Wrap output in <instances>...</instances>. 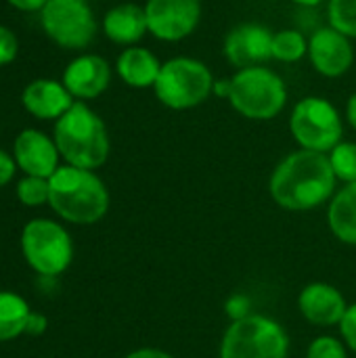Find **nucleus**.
Instances as JSON below:
<instances>
[{
  "label": "nucleus",
  "mask_w": 356,
  "mask_h": 358,
  "mask_svg": "<svg viewBox=\"0 0 356 358\" xmlns=\"http://www.w3.org/2000/svg\"><path fill=\"white\" fill-rule=\"evenodd\" d=\"M149 31L164 42H178L195 31L201 19V0H147Z\"/></svg>",
  "instance_id": "10"
},
{
  "label": "nucleus",
  "mask_w": 356,
  "mask_h": 358,
  "mask_svg": "<svg viewBox=\"0 0 356 358\" xmlns=\"http://www.w3.org/2000/svg\"><path fill=\"white\" fill-rule=\"evenodd\" d=\"M55 145L76 168L97 170L109 157V136L103 120L84 103H73L55 124Z\"/></svg>",
  "instance_id": "3"
},
{
  "label": "nucleus",
  "mask_w": 356,
  "mask_h": 358,
  "mask_svg": "<svg viewBox=\"0 0 356 358\" xmlns=\"http://www.w3.org/2000/svg\"><path fill=\"white\" fill-rule=\"evenodd\" d=\"M17 50H19L17 36L8 27L0 25V67L10 63L17 57Z\"/></svg>",
  "instance_id": "26"
},
{
  "label": "nucleus",
  "mask_w": 356,
  "mask_h": 358,
  "mask_svg": "<svg viewBox=\"0 0 356 358\" xmlns=\"http://www.w3.org/2000/svg\"><path fill=\"white\" fill-rule=\"evenodd\" d=\"M48 178L40 176H25L17 185V197L23 206H42L48 201Z\"/></svg>",
  "instance_id": "24"
},
{
  "label": "nucleus",
  "mask_w": 356,
  "mask_h": 358,
  "mask_svg": "<svg viewBox=\"0 0 356 358\" xmlns=\"http://www.w3.org/2000/svg\"><path fill=\"white\" fill-rule=\"evenodd\" d=\"M229 103L248 120H273L287 103V88L275 71L262 65L245 67L231 78Z\"/></svg>",
  "instance_id": "5"
},
{
  "label": "nucleus",
  "mask_w": 356,
  "mask_h": 358,
  "mask_svg": "<svg viewBox=\"0 0 356 358\" xmlns=\"http://www.w3.org/2000/svg\"><path fill=\"white\" fill-rule=\"evenodd\" d=\"M296 4H302V6H317V4H321L323 0H294Z\"/></svg>",
  "instance_id": "34"
},
{
  "label": "nucleus",
  "mask_w": 356,
  "mask_h": 358,
  "mask_svg": "<svg viewBox=\"0 0 356 358\" xmlns=\"http://www.w3.org/2000/svg\"><path fill=\"white\" fill-rule=\"evenodd\" d=\"M103 31L115 44L138 42L145 36V31H149L145 6H138L132 2L113 6L103 19Z\"/></svg>",
  "instance_id": "17"
},
{
  "label": "nucleus",
  "mask_w": 356,
  "mask_h": 358,
  "mask_svg": "<svg viewBox=\"0 0 356 358\" xmlns=\"http://www.w3.org/2000/svg\"><path fill=\"white\" fill-rule=\"evenodd\" d=\"M21 250L27 264L44 277L61 275L73 258L69 233L46 218H36L25 224L21 233Z\"/></svg>",
  "instance_id": "7"
},
{
  "label": "nucleus",
  "mask_w": 356,
  "mask_h": 358,
  "mask_svg": "<svg viewBox=\"0 0 356 358\" xmlns=\"http://www.w3.org/2000/svg\"><path fill=\"white\" fill-rule=\"evenodd\" d=\"M287 331L266 315L235 319L220 342V358H287Z\"/></svg>",
  "instance_id": "4"
},
{
  "label": "nucleus",
  "mask_w": 356,
  "mask_h": 358,
  "mask_svg": "<svg viewBox=\"0 0 356 358\" xmlns=\"http://www.w3.org/2000/svg\"><path fill=\"white\" fill-rule=\"evenodd\" d=\"M332 233L346 245H356V182L346 185L332 197L327 210Z\"/></svg>",
  "instance_id": "19"
},
{
  "label": "nucleus",
  "mask_w": 356,
  "mask_h": 358,
  "mask_svg": "<svg viewBox=\"0 0 356 358\" xmlns=\"http://www.w3.org/2000/svg\"><path fill=\"white\" fill-rule=\"evenodd\" d=\"M306 358H348L344 344L338 338L321 336L315 338L306 350Z\"/></svg>",
  "instance_id": "25"
},
{
  "label": "nucleus",
  "mask_w": 356,
  "mask_h": 358,
  "mask_svg": "<svg viewBox=\"0 0 356 358\" xmlns=\"http://www.w3.org/2000/svg\"><path fill=\"white\" fill-rule=\"evenodd\" d=\"M290 128L302 149L319 153H329L340 145L344 132L338 109L319 96H308L294 107Z\"/></svg>",
  "instance_id": "8"
},
{
  "label": "nucleus",
  "mask_w": 356,
  "mask_h": 358,
  "mask_svg": "<svg viewBox=\"0 0 356 358\" xmlns=\"http://www.w3.org/2000/svg\"><path fill=\"white\" fill-rule=\"evenodd\" d=\"M300 315L317 327H336L342 323L348 304L342 292L329 283H311L298 296Z\"/></svg>",
  "instance_id": "13"
},
{
  "label": "nucleus",
  "mask_w": 356,
  "mask_h": 358,
  "mask_svg": "<svg viewBox=\"0 0 356 358\" xmlns=\"http://www.w3.org/2000/svg\"><path fill=\"white\" fill-rule=\"evenodd\" d=\"M23 107L38 120H59L73 105L71 92L57 80H34L21 94Z\"/></svg>",
  "instance_id": "16"
},
{
  "label": "nucleus",
  "mask_w": 356,
  "mask_h": 358,
  "mask_svg": "<svg viewBox=\"0 0 356 358\" xmlns=\"http://www.w3.org/2000/svg\"><path fill=\"white\" fill-rule=\"evenodd\" d=\"M336 180L329 155L300 149L279 162L269 189L279 208L290 212H308L334 197Z\"/></svg>",
  "instance_id": "1"
},
{
  "label": "nucleus",
  "mask_w": 356,
  "mask_h": 358,
  "mask_svg": "<svg viewBox=\"0 0 356 358\" xmlns=\"http://www.w3.org/2000/svg\"><path fill=\"white\" fill-rule=\"evenodd\" d=\"M308 57H311L313 67L321 76L340 78L353 67L355 50H353L350 38L329 25L313 34L308 42Z\"/></svg>",
  "instance_id": "11"
},
{
  "label": "nucleus",
  "mask_w": 356,
  "mask_h": 358,
  "mask_svg": "<svg viewBox=\"0 0 356 358\" xmlns=\"http://www.w3.org/2000/svg\"><path fill=\"white\" fill-rule=\"evenodd\" d=\"M19 10H42L48 0H8Z\"/></svg>",
  "instance_id": "31"
},
{
  "label": "nucleus",
  "mask_w": 356,
  "mask_h": 358,
  "mask_svg": "<svg viewBox=\"0 0 356 358\" xmlns=\"http://www.w3.org/2000/svg\"><path fill=\"white\" fill-rule=\"evenodd\" d=\"M15 159L0 149V187H4L6 182H10V178L15 176Z\"/></svg>",
  "instance_id": "28"
},
{
  "label": "nucleus",
  "mask_w": 356,
  "mask_h": 358,
  "mask_svg": "<svg viewBox=\"0 0 356 358\" xmlns=\"http://www.w3.org/2000/svg\"><path fill=\"white\" fill-rule=\"evenodd\" d=\"M346 117H348L350 126L356 130V92L350 96V101L346 105Z\"/></svg>",
  "instance_id": "33"
},
{
  "label": "nucleus",
  "mask_w": 356,
  "mask_h": 358,
  "mask_svg": "<svg viewBox=\"0 0 356 358\" xmlns=\"http://www.w3.org/2000/svg\"><path fill=\"white\" fill-rule=\"evenodd\" d=\"M329 25L348 38H356V0H329Z\"/></svg>",
  "instance_id": "23"
},
{
  "label": "nucleus",
  "mask_w": 356,
  "mask_h": 358,
  "mask_svg": "<svg viewBox=\"0 0 356 358\" xmlns=\"http://www.w3.org/2000/svg\"><path fill=\"white\" fill-rule=\"evenodd\" d=\"M210 67L191 57H176L162 63L155 82L157 99L170 109H191L201 105L214 90Z\"/></svg>",
  "instance_id": "6"
},
{
  "label": "nucleus",
  "mask_w": 356,
  "mask_h": 358,
  "mask_svg": "<svg viewBox=\"0 0 356 358\" xmlns=\"http://www.w3.org/2000/svg\"><path fill=\"white\" fill-rule=\"evenodd\" d=\"M29 313L31 310L21 296L10 292H0V342L25 334V323Z\"/></svg>",
  "instance_id": "20"
},
{
  "label": "nucleus",
  "mask_w": 356,
  "mask_h": 358,
  "mask_svg": "<svg viewBox=\"0 0 356 358\" xmlns=\"http://www.w3.org/2000/svg\"><path fill=\"white\" fill-rule=\"evenodd\" d=\"M40 21L48 38L63 48H84L97 36V19L86 0H48Z\"/></svg>",
  "instance_id": "9"
},
{
  "label": "nucleus",
  "mask_w": 356,
  "mask_h": 358,
  "mask_svg": "<svg viewBox=\"0 0 356 358\" xmlns=\"http://www.w3.org/2000/svg\"><path fill=\"white\" fill-rule=\"evenodd\" d=\"M340 331H342V338L346 342V346L356 355V304H350L342 323H340Z\"/></svg>",
  "instance_id": "27"
},
{
  "label": "nucleus",
  "mask_w": 356,
  "mask_h": 358,
  "mask_svg": "<svg viewBox=\"0 0 356 358\" xmlns=\"http://www.w3.org/2000/svg\"><path fill=\"white\" fill-rule=\"evenodd\" d=\"M46 331V317L38 313H29L27 323H25V334L27 336H42Z\"/></svg>",
  "instance_id": "29"
},
{
  "label": "nucleus",
  "mask_w": 356,
  "mask_h": 358,
  "mask_svg": "<svg viewBox=\"0 0 356 358\" xmlns=\"http://www.w3.org/2000/svg\"><path fill=\"white\" fill-rule=\"evenodd\" d=\"M273 59L285 61V63H296L308 52V42L304 34L296 29H281L273 34V44H271Z\"/></svg>",
  "instance_id": "21"
},
{
  "label": "nucleus",
  "mask_w": 356,
  "mask_h": 358,
  "mask_svg": "<svg viewBox=\"0 0 356 358\" xmlns=\"http://www.w3.org/2000/svg\"><path fill=\"white\" fill-rule=\"evenodd\" d=\"M271 44H273V34L269 27L260 23H241L227 34L225 55L229 63L239 69L256 67L273 59Z\"/></svg>",
  "instance_id": "12"
},
{
  "label": "nucleus",
  "mask_w": 356,
  "mask_h": 358,
  "mask_svg": "<svg viewBox=\"0 0 356 358\" xmlns=\"http://www.w3.org/2000/svg\"><path fill=\"white\" fill-rule=\"evenodd\" d=\"M124 358H174L170 352L159 350V348H138L130 355H126Z\"/></svg>",
  "instance_id": "30"
},
{
  "label": "nucleus",
  "mask_w": 356,
  "mask_h": 358,
  "mask_svg": "<svg viewBox=\"0 0 356 358\" xmlns=\"http://www.w3.org/2000/svg\"><path fill=\"white\" fill-rule=\"evenodd\" d=\"M115 67H118L120 78L128 86H132V88H149V86H155L157 76L162 71L159 59L151 50L138 48V46L126 48L118 57Z\"/></svg>",
  "instance_id": "18"
},
{
  "label": "nucleus",
  "mask_w": 356,
  "mask_h": 358,
  "mask_svg": "<svg viewBox=\"0 0 356 358\" xmlns=\"http://www.w3.org/2000/svg\"><path fill=\"white\" fill-rule=\"evenodd\" d=\"M329 164L338 180L356 182V143H340L329 151Z\"/></svg>",
  "instance_id": "22"
},
{
  "label": "nucleus",
  "mask_w": 356,
  "mask_h": 358,
  "mask_svg": "<svg viewBox=\"0 0 356 358\" xmlns=\"http://www.w3.org/2000/svg\"><path fill=\"white\" fill-rule=\"evenodd\" d=\"M48 203L67 222L94 224L109 210V193L103 180L76 166H63L48 178Z\"/></svg>",
  "instance_id": "2"
},
{
  "label": "nucleus",
  "mask_w": 356,
  "mask_h": 358,
  "mask_svg": "<svg viewBox=\"0 0 356 358\" xmlns=\"http://www.w3.org/2000/svg\"><path fill=\"white\" fill-rule=\"evenodd\" d=\"M15 162L27 176L50 178L59 170V149L40 130H23L15 138Z\"/></svg>",
  "instance_id": "14"
},
{
  "label": "nucleus",
  "mask_w": 356,
  "mask_h": 358,
  "mask_svg": "<svg viewBox=\"0 0 356 358\" xmlns=\"http://www.w3.org/2000/svg\"><path fill=\"white\" fill-rule=\"evenodd\" d=\"M212 92H214L216 96H220V99H229V96H231V78L214 82V90H212Z\"/></svg>",
  "instance_id": "32"
},
{
  "label": "nucleus",
  "mask_w": 356,
  "mask_h": 358,
  "mask_svg": "<svg viewBox=\"0 0 356 358\" xmlns=\"http://www.w3.org/2000/svg\"><path fill=\"white\" fill-rule=\"evenodd\" d=\"M109 80H111L109 63L99 55H82L73 59L63 73V86L76 99L99 96L109 86Z\"/></svg>",
  "instance_id": "15"
}]
</instances>
